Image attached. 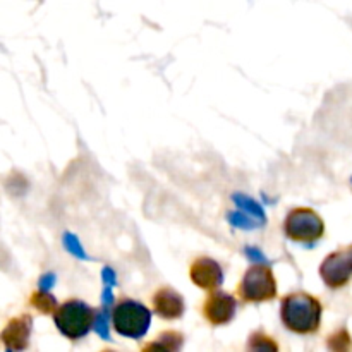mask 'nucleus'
<instances>
[{
    "label": "nucleus",
    "mask_w": 352,
    "mask_h": 352,
    "mask_svg": "<svg viewBox=\"0 0 352 352\" xmlns=\"http://www.w3.org/2000/svg\"><path fill=\"white\" fill-rule=\"evenodd\" d=\"M280 316L284 325L294 333H315L322 322V302L306 292H294L282 301Z\"/></svg>",
    "instance_id": "1"
},
{
    "label": "nucleus",
    "mask_w": 352,
    "mask_h": 352,
    "mask_svg": "<svg viewBox=\"0 0 352 352\" xmlns=\"http://www.w3.org/2000/svg\"><path fill=\"white\" fill-rule=\"evenodd\" d=\"M95 309L89 308L86 302L78 301V299L65 301L54 313V322L57 329L60 330L62 336L72 340L82 339L95 325Z\"/></svg>",
    "instance_id": "2"
},
{
    "label": "nucleus",
    "mask_w": 352,
    "mask_h": 352,
    "mask_svg": "<svg viewBox=\"0 0 352 352\" xmlns=\"http://www.w3.org/2000/svg\"><path fill=\"white\" fill-rule=\"evenodd\" d=\"M151 322V311L141 302L124 299L113 309V327L124 337L140 339L148 332Z\"/></svg>",
    "instance_id": "3"
},
{
    "label": "nucleus",
    "mask_w": 352,
    "mask_h": 352,
    "mask_svg": "<svg viewBox=\"0 0 352 352\" xmlns=\"http://www.w3.org/2000/svg\"><path fill=\"white\" fill-rule=\"evenodd\" d=\"M239 296L248 302H265L277 296V280L268 265L251 267L239 285Z\"/></svg>",
    "instance_id": "4"
},
{
    "label": "nucleus",
    "mask_w": 352,
    "mask_h": 352,
    "mask_svg": "<svg viewBox=\"0 0 352 352\" xmlns=\"http://www.w3.org/2000/svg\"><path fill=\"white\" fill-rule=\"evenodd\" d=\"M285 234L298 243L318 241L325 232V223L318 213L311 208H294L289 212L284 222Z\"/></svg>",
    "instance_id": "5"
},
{
    "label": "nucleus",
    "mask_w": 352,
    "mask_h": 352,
    "mask_svg": "<svg viewBox=\"0 0 352 352\" xmlns=\"http://www.w3.org/2000/svg\"><path fill=\"white\" fill-rule=\"evenodd\" d=\"M320 275L332 289L346 285L352 278V246L329 254L320 267Z\"/></svg>",
    "instance_id": "6"
},
{
    "label": "nucleus",
    "mask_w": 352,
    "mask_h": 352,
    "mask_svg": "<svg viewBox=\"0 0 352 352\" xmlns=\"http://www.w3.org/2000/svg\"><path fill=\"white\" fill-rule=\"evenodd\" d=\"M236 315V299L227 292H213L203 302V316L212 325H226Z\"/></svg>",
    "instance_id": "7"
},
{
    "label": "nucleus",
    "mask_w": 352,
    "mask_h": 352,
    "mask_svg": "<svg viewBox=\"0 0 352 352\" xmlns=\"http://www.w3.org/2000/svg\"><path fill=\"white\" fill-rule=\"evenodd\" d=\"M33 318L30 315H21L10 320L2 332V342L7 351H24L30 342Z\"/></svg>",
    "instance_id": "8"
},
{
    "label": "nucleus",
    "mask_w": 352,
    "mask_h": 352,
    "mask_svg": "<svg viewBox=\"0 0 352 352\" xmlns=\"http://www.w3.org/2000/svg\"><path fill=\"white\" fill-rule=\"evenodd\" d=\"M191 280L195 282L198 287L206 289V291H212L217 289L223 280V274L220 265L217 263L212 258H198L195 263L191 265Z\"/></svg>",
    "instance_id": "9"
},
{
    "label": "nucleus",
    "mask_w": 352,
    "mask_h": 352,
    "mask_svg": "<svg viewBox=\"0 0 352 352\" xmlns=\"http://www.w3.org/2000/svg\"><path fill=\"white\" fill-rule=\"evenodd\" d=\"M184 299L172 287H162L153 296V309L165 320L181 318L184 313Z\"/></svg>",
    "instance_id": "10"
},
{
    "label": "nucleus",
    "mask_w": 352,
    "mask_h": 352,
    "mask_svg": "<svg viewBox=\"0 0 352 352\" xmlns=\"http://www.w3.org/2000/svg\"><path fill=\"white\" fill-rule=\"evenodd\" d=\"M182 339L184 337L177 332H165L160 333L157 337V340L151 344H148L144 347V351H150V349H162V351H177L182 347Z\"/></svg>",
    "instance_id": "11"
},
{
    "label": "nucleus",
    "mask_w": 352,
    "mask_h": 352,
    "mask_svg": "<svg viewBox=\"0 0 352 352\" xmlns=\"http://www.w3.org/2000/svg\"><path fill=\"white\" fill-rule=\"evenodd\" d=\"M31 305L40 313H45V315L57 311V301H55V298L52 294H48L47 291H43V289H40V291L31 296Z\"/></svg>",
    "instance_id": "12"
},
{
    "label": "nucleus",
    "mask_w": 352,
    "mask_h": 352,
    "mask_svg": "<svg viewBox=\"0 0 352 352\" xmlns=\"http://www.w3.org/2000/svg\"><path fill=\"white\" fill-rule=\"evenodd\" d=\"M232 199H234V201H236V205L239 206V208L246 210V212L250 213V215H254V217H256V219L265 220L263 208H261V206L258 205L256 201H253V199L248 198V196H244V195H234Z\"/></svg>",
    "instance_id": "13"
},
{
    "label": "nucleus",
    "mask_w": 352,
    "mask_h": 352,
    "mask_svg": "<svg viewBox=\"0 0 352 352\" xmlns=\"http://www.w3.org/2000/svg\"><path fill=\"white\" fill-rule=\"evenodd\" d=\"M327 346L333 351H349L351 349V336L346 329L337 330L336 333L329 337Z\"/></svg>",
    "instance_id": "14"
},
{
    "label": "nucleus",
    "mask_w": 352,
    "mask_h": 352,
    "mask_svg": "<svg viewBox=\"0 0 352 352\" xmlns=\"http://www.w3.org/2000/svg\"><path fill=\"white\" fill-rule=\"evenodd\" d=\"M250 349L251 351H277L278 346L265 333L256 332L251 336L250 340Z\"/></svg>",
    "instance_id": "15"
},
{
    "label": "nucleus",
    "mask_w": 352,
    "mask_h": 352,
    "mask_svg": "<svg viewBox=\"0 0 352 352\" xmlns=\"http://www.w3.org/2000/svg\"><path fill=\"white\" fill-rule=\"evenodd\" d=\"M64 246L65 250L69 251L71 254H74L76 258H79V260H88V256H86L85 250H82L81 243L78 241V237L72 236V234H65L64 236Z\"/></svg>",
    "instance_id": "16"
},
{
    "label": "nucleus",
    "mask_w": 352,
    "mask_h": 352,
    "mask_svg": "<svg viewBox=\"0 0 352 352\" xmlns=\"http://www.w3.org/2000/svg\"><path fill=\"white\" fill-rule=\"evenodd\" d=\"M109 311L103 309V311L96 313V320H95V330L103 340L110 339V332H109Z\"/></svg>",
    "instance_id": "17"
},
{
    "label": "nucleus",
    "mask_w": 352,
    "mask_h": 352,
    "mask_svg": "<svg viewBox=\"0 0 352 352\" xmlns=\"http://www.w3.org/2000/svg\"><path fill=\"white\" fill-rule=\"evenodd\" d=\"M229 222L232 223L234 227H237V229H254V227H256V223H254L253 220L248 219V217L241 212L229 213Z\"/></svg>",
    "instance_id": "18"
},
{
    "label": "nucleus",
    "mask_w": 352,
    "mask_h": 352,
    "mask_svg": "<svg viewBox=\"0 0 352 352\" xmlns=\"http://www.w3.org/2000/svg\"><path fill=\"white\" fill-rule=\"evenodd\" d=\"M246 254L248 256H250V260H253V261H258V263H265V265H268V260L267 258L263 256V253H261L260 250H256V248H246Z\"/></svg>",
    "instance_id": "19"
},
{
    "label": "nucleus",
    "mask_w": 352,
    "mask_h": 352,
    "mask_svg": "<svg viewBox=\"0 0 352 352\" xmlns=\"http://www.w3.org/2000/svg\"><path fill=\"white\" fill-rule=\"evenodd\" d=\"M102 278L107 285H116L117 284V277H116V272L112 270L110 267H105L102 272Z\"/></svg>",
    "instance_id": "20"
},
{
    "label": "nucleus",
    "mask_w": 352,
    "mask_h": 352,
    "mask_svg": "<svg viewBox=\"0 0 352 352\" xmlns=\"http://www.w3.org/2000/svg\"><path fill=\"white\" fill-rule=\"evenodd\" d=\"M54 284H55L54 274H47L40 278V289H43V291H48V289H50Z\"/></svg>",
    "instance_id": "21"
},
{
    "label": "nucleus",
    "mask_w": 352,
    "mask_h": 352,
    "mask_svg": "<svg viewBox=\"0 0 352 352\" xmlns=\"http://www.w3.org/2000/svg\"><path fill=\"white\" fill-rule=\"evenodd\" d=\"M102 296H103V306H105V308H109V306L113 302V294H112V291H110V287H107L105 291H103Z\"/></svg>",
    "instance_id": "22"
}]
</instances>
